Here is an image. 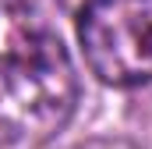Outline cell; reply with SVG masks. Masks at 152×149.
Instances as JSON below:
<instances>
[{
	"mask_svg": "<svg viewBox=\"0 0 152 149\" xmlns=\"http://www.w3.org/2000/svg\"><path fill=\"white\" fill-rule=\"evenodd\" d=\"M78 107L75 60L28 0H0V146L57 139Z\"/></svg>",
	"mask_w": 152,
	"mask_h": 149,
	"instance_id": "obj_1",
	"label": "cell"
},
{
	"mask_svg": "<svg viewBox=\"0 0 152 149\" xmlns=\"http://www.w3.org/2000/svg\"><path fill=\"white\" fill-rule=\"evenodd\" d=\"M78 39L99 82L113 89L152 82V0H85Z\"/></svg>",
	"mask_w": 152,
	"mask_h": 149,
	"instance_id": "obj_2",
	"label": "cell"
},
{
	"mask_svg": "<svg viewBox=\"0 0 152 149\" xmlns=\"http://www.w3.org/2000/svg\"><path fill=\"white\" fill-rule=\"evenodd\" d=\"M75 149H142V146L131 142V139H88V142H81Z\"/></svg>",
	"mask_w": 152,
	"mask_h": 149,
	"instance_id": "obj_3",
	"label": "cell"
}]
</instances>
